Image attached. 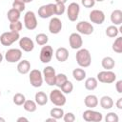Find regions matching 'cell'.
Masks as SVG:
<instances>
[{"label": "cell", "instance_id": "42", "mask_svg": "<svg viewBox=\"0 0 122 122\" xmlns=\"http://www.w3.org/2000/svg\"><path fill=\"white\" fill-rule=\"evenodd\" d=\"M115 89L118 93H122V80H118L115 83Z\"/></svg>", "mask_w": 122, "mask_h": 122}, {"label": "cell", "instance_id": "46", "mask_svg": "<svg viewBox=\"0 0 122 122\" xmlns=\"http://www.w3.org/2000/svg\"><path fill=\"white\" fill-rule=\"evenodd\" d=\"M46 121H52V122H56V119H54L53 117H51V118H47Z\"/></svg>", "mask_w": 122, "mask_h": 122}, {"label": "cell", "instance_id": "1", "mask_svg": "<svg viewBox=\"0 0 122 122\" xmlns=\"http://www.w3.org/2000/svg\"><path fill=\"white\" fill-rule=\"evenodd\" d=\"M76 62L81 68H88L92 64V55L90 53V51L87 49L80 48L75 55Z\"/></svg>", "mask_w": 122, "mask_h": 122}, {"label": "cell", "instance_id": "16", "mask_svg": "<svg viewBox=\"0 0 122 122\" xmlns=\"http://www.w3.org/2000/svg\"><path fill=\"white\" fill-rule=\"evenodd\" d=\"M62 30V22L58 17L51 18L49 22V31L51 34H58Z\"/></svg>", "mask_w": 122, "mask_h": 122}, {"label": "cell", "instance_id": "48", "mask_svg": "<svg viewBox=\"0 0 122 122\" xmlns=\"http://www.w3.org/2000/svg\"><path fill=\"white\" fill-rule=\"evenodd\" d=\"M33 0H24V2L25 3H30V2H32Z\"/></svg>", "mask_w": 122, "mask_h": 122}, {"label": "cell", "instance_id": "41", "mask_svg": "<svg viewBox=\"0 0 122 122\" xmlns=\"http://www.w3.org/2000/svg\"><path fill=\"white\" fill-rule=\"evenodd\" d=\"M81 3L82 5L87 8V9H90V8H92L95 4V1L94 0H81Z\"/></svg>", "mask_w": 122, "mask_h": 122}, {"label": "cell", "instance_id": "19", "mask_svg": "<svg viewBox=\"0 0 122 122\" xmlns=\"http://www.w3.org/2000/svg\"><path fill=\"white\" fill-rule=\"evenodd\" d=\"M55 57L59 62H65L69 58V51L64 47H60L55 51Z\"/></svg>", "mask_w": 122, "mask_h": 122}, {"label": "cell", "instance_id": "18", "mask_svg": "<svg viewBox=\"0 0 122 122\" xmlns=\"http://www.w3.org/2000/svg\"><path fill=\"white\" fill-rule=\"evenodd\" d=\"M98 103H99V100H98L97 96L94 94H89L84 99V104L89 109H93V108L97 107Z\"/></svg>", "mask_w": 122, "mask_h": 122}, {"label": "cell", "instance_id": "27", "mask_svg": "<svg viewBox=\"0 0 122 122\" xmlns=\"http://www.w3.org/2000/svg\"><path fill=\"white\" fill-rule=\"evenodd\" d=\"M72 76L76 81H82L86 78V71L81 68H76L72 71Z\"/></svg>", "mask_w": 122, "mask_h": 122}, {"label": "cell", "instance_id": "14", "mask_svg": "<svg viewBox=\"0 0 122 122\" xmlns=\"http://www.w3.org/2000/svg\"><path fill=\"white\" fill-rule=\"evenodd\" d=\"M69 43L71 49L73 50H79L80 48H82L83 45V39L81 37V35L77 32H72L70 37H69Z\"/></svg>", "mask_w": 122, "mask_h": 122}, {"label": "cell", "instance_id": "26", "mask_svg": "<svg viewBox=\"0 0 122 122\" xmlns=\"http://www.w3.org/2000/svg\"><path fill=\"white\" fill-rule=\"evenodd\" d=\"M84 85H85V88L88 91H93V90H95L97 88L98 80L95 77H89V78L86 79Z\"/></svg>", "mask_w": 122, "mask_h": 122}, {"label": "cell", "instance_id": "51", "mask_svg": "<svg viewBox=\"0 0 122 122\" xmlns=\"http://www.w3.org/2000/svg\"><path fill=\"white\" fill-rule=\"evenodd\" d=\"M0 95H1V92H0Z\"/></svg>", "mask_w": 122, "mask_h": 122}, {"label": "cell", "instance_id": "23", "mask_svg": "<svg viewBox=\"0 0 122 122\" xmlns=\"http://www.w3.org/2000/svg\"><path fill=\"white\" fill-rule=\"evenodd\" d=\"M111 21L114 26L121 25V23H122V10H114L111 13Z\"/></svg>", "mask_w": 122, "mask_h": 122}, {"label": "cell", "instance_id": "34", "mask_svg": "<svg viewBox=\"0 0 122 122\" xmlns=\"http://www.w3.org/2000/svg\"><path fill=\"white\" fill-rule=\"evenodd\" d=\"M10 31H13V32H19L20 30H22V28H23V24L21 21H15V22H10V26H9Z\"/></svg>", "mask_w": 122, "mask_h": 122}, {"label": "cell", "instance_id": "8", "mask_svg": "<svg viewBox=\"0 0 122 122\" xmlns=\"http://www.w3.org/2000/svg\"><path fill=\"white\" fill-rule=\"evenodd\" d=\"M82 117L87 122H100L103 119V114L99 112L89 109L83 112Z\"/></svg>", "mask_w": 122, "mask_h": 122}, {"label": "cell", "instance_id": "24", "mask_svg": "<svg viewBox=\"0 0 122 122\" xmlns=\"http://www.w3.org/2000/svg\"><path fill=\"white\" fill-rule=\"evenodd\" d=\"M101 65H102V68H103V69H105L106 71H110V70H112V69L114 68V66H115V61H114V59H113L112 57H111V56H106V57H104V58L102 59Z\"/></svg>", "mask_w": 122, "mask_h": 122}, {"label": "cell", "instance_id": "5", "mask_svg": "<svg viewBox=\"0 0 122 122\" xmlns=\"http://www.w3.org/2000/svg\"><path fill=\"white\" fill-rule=\"evenodd\" d=\"M37 19L35 16V13L31 10H29L24 15V25L27 30H32L37 28Z\"/></svg>", "mask_w": 122, "mask_h": 122}, {"label": "cell", "instance_id": "31", "mask_svg": "<svg viewBox=\"0 0 122 122\" xmlns=\"http://www.w3.org/2000/svg\"><path fill=\"white\" fill-rule=\"evenodd\" d=\"M60 89H61V92H62L63 93L69 94V93H71V92L73 91V84H72L71 81L67 80V81L60 87Z\"/></svg>", "mask_w": 122, "mask_h": 122}, {"label": "cell", "instance_id": "28", "mask_svg": "<svg viewBox=\"0 0 122 122\" xmlns=\"http://www.w3.org/2000/svg\"><path fill=\"white\" fill-rule=\"evenodd\" d=\"M23 108L29 112H33L37 109V104L34 100H26L23 104Z\"/></svg>", "mask_w": 122, "mask_h": 122}, {"label": "cell", "instance_id": "43", "mask_svg": "<svg viewBox=\"0 0 122 122\" xmlns=\"http://www.w3.org/2000/svg\"><path fill=\"white\" fill-rule=\"evenodd\" d=\"M115 105H116L117 109H119V110H122V98H121V97L117 99V101H116Z\"/></svg>", "mask_w": 122, "mask_h": 122}, {"label": "cell", "instance_id": "39", "mask_svg": "<svg viewBox=\"0 0 122 122\" xmlns=\"http://www.w3.org/2000/svg\"><path fill=\"white\" fill-rule=\"evenodd\" d=\"M119 117L115 112H109L105 116V121L106 122H118Z\"/></svg>", "mask_w": 122, "mask_h": 122}, {"label": "cell", "instance_id": "45", "mask_svg": "<svg viewBox=\"0 0 122 122\" xmlns=\"http://www.w3.org/2000/svg\"><path fill=\"white\" fill-rule=\"evenodd\" d=\"M55 1V3H61V4H65L68 0H54Z\"/></svg>", "mask_w": 122, "mask_h": 122}, {"label": "cell", "instance_id": "20", "mask_svg": "<svg viewBox=\"0 0 122 122\" xmlns=\"http://www.w3.org/2000/svg\"><path fill=\"white\" fill-rule=\"evenodd\" d=\"M30 71V63L24 59V60H21L18 64H17V71L21 74H27L29 73Z\"/></svg>", "mask_w": 122, "mask_h": 122}, {"label": "cell", "instance_id": "40", "mask_svg": "<svg viewBox=\"0 0 122 122\" xmlns=\"http://www.w3.org/2000/svg\"><path fill=\"white\" fill-rule=\"evenodd\" d=\"M63 120L65 122H73L75 121V115L72 112H67L63 115Z\"/></svg>", "mask_w": 122, "mask_h": 122}, {"label": "cell", "instance_id": "33", "mask_svg": "<svg viewBox=\"0 0 122 122\" xmlns=\"http://www.w3.org/2000/svg\"><path fill=\"white\" fill-rule=\"evenodd\" d=\"M12 100H13V103H14L15 105H17V106H22V105L24 104V102L26 101V97H25V95H24L23 93L17 92V93H15V94L13 95Z\"/></svg>", "mask_w": 122, "mask_h": 122}, {"label": "cell", "instance_id": "11", "mask_svg": "<svg viewBox=\"0 0 122 122\" xmlns=\"http://www.w3.org/2000/svg\"><path fill=\"white\" fill-rule=\"evenodd\" d=\"M54 15V4L50 3L47 5H43L38 9V16L40 18L46 19Z\"/></svg>", "mask_w": 122, "mask_h": 122}, {"label": "cell", "instance_id": "30", "mask_svg": "<svg viewBox=\"0 0 122 122\" xmlns=\"http://www.w3.org/2000/svg\"><path fill=\"white\" fill-rule=\"evenodd\" d=\"M106 35L108 36V37H110V38H114V37H116L117 35H118V33H119V30H118V28L116 27V26H114V25H112V26H109L107 29H106Z\"/></svg>", "mask_w": 122, "mask_h": 122}, {"label": "cell", "instance_id": "50", "mask_svg": "<svg viewBox=\"0 0 122 122\" xmlns=\"http://www.w3.org/2000/svg\"><path fill=\"white\" fill-rule=\"evenodd\" d=\"M94 1H97V2H103L104 0H94Z\"/></svg>", "mask_w": 122, "mask_h": 122}, {"label": "cell", "instance_id": "13", "mask_svg": "<svg viewBox=\"0 0 122 122\" xmlns=\"http://www.w3.org/2000/svg\"><path fill=\"white\" fill-rule=\"evenodd\" d=\"M76 30L84 35H90L93 32V26L87 21H80L76 25Z\"/></svg>", "mask_w": 122, "mask_h": 122}, {"label": "cell", "instance_id": "2", "mask_svg": "<svg viewBox=\"0 0 122 122\" xmlns=\"http://www.w3.org/2000/svg\"><path fill=\"white\" fill-rule=\"evenodd\" d=\"M49 99L57 107H62L66 104V96L59 89H53L49 95Z\"/></svg>", "mask_w": 122, "mask_h": 122}, {"label": "cell", "instance_id": "12", "mask_svg": "<svg viewBox=\"0 0 122 122\" xmlns=\"http://www.w3.org/2000/svg\"><path fill=\"white\" fill-rule=\"evenodd\" d=\"M79 11H80L79 4L76 2L71 3L69 5V7L67 8V16H68L69 20L71 22L76 21L78 18V15H79Z\"/></svg>", "mask_w": 122, "mask_h": 122}, {"label": "cell", "instance_id": "35", "mask_svg": "<svg viewBox=\"0 0 122 122\" xmlns=\"http://www.w3.org/2000/svg\"><path fill=\"white\" fill-rule=\"evenodd\" d=\"M112 51L116 53L122 52V37H117L112 43Z\"/></svg>", "mask_w": 122, "mask_h": 122}, {"label": "cell", "instance_id": "7", "mask_svg": "<svg viewBox=\"0 0 122 122\" xmlns=\"http://www.w3.org/2000/svg\"><path fill=\"white\" fill-rule=\"evenodd\" d=\"M43 79L49 86H54L55 85V70L51 66H47L43 70Z\"/></svg>", "mask_w": 122, "mask_h": 122}, {"label": "cell", "instance_id": "4", "mask_svg": "<svg viewBox=\"0 0 122 122\" xmlns=\"http://www.w3.org/2000/svg\"><path fill=\"white\" fill-rule=\"evenodd\" d=\"M29 79H30V85L34 88H39L42 86L43 84V74L42 72L37 70V69H34V70H31L30 71V75H29Z\"/></svg>", "mask_w": 122, "mask_h": 122}, {"label": "cell", "instance_id": "6", "mask_svg": "<svg viewBox=\"0 0 122 122\" xmlns=\"http://www.w3.org/2000/svg\"><path fill=\"white\" fill-rule=\"evenodd\" d=\"M96 79L101 83L111 84L116 80V74L113 71H112L111 70L110 71H99L97 73Z\"/></svg>", "mask_w": 122, "mask_h": 122}, {"label": "cell", "instance_id": "17", "mask_svg": "<svg viewBox=\"0 0 122 122\" xmlns=\"http://www.w3.org/2000/svg\"><path fill=\"white\" fill-rule=\"evenodd\" d=\"M19 47L26 52H30L34 49V43L30 37H22L19 39Z\"/></svg>", "mask_w": 122, "mask_h": 122}, {"label": "cell", "instance_id": "47", "mask_svg": "<svg viewBox=\"0 0 122 122\" xmlns=\"http://www.w3.org/2000/svg\"><path fill=\"white\" fill-rule=\"evenodd\" d=\"M3 58H4V56H3V54H2L1 52H0V63H1L2 61H3Z\"/></svg>", "mask_w": 122, "mask_h": 122}, {"label": "cell", "instance_id": "37", "mask_svg": "<svg viewBox=\"0 0 122 122\" xmlns=\"http://www.w3.org/2000/svg\"><path fill=\"white\" fill-rule=\"evenodd\" d=\"M66 10L65 4L54 3V15H62Z\"/></svg>", "mask_w": 122, "mask_h": 122}, {"label": "cell", "instance_id": "25", "mask_svg": "<svg viewBox=\"0 0 122 122\" xmlns=\"http://www.w3.org/2000/svg\"><path fill=\"white\" fill-rule=\"evenodd\" d=\"M20 15H21V12L14 9V8H11L8 10V13H7V17L9 19L10 22H15V21H18L20 19Z\"/></svg>", "mask_w": 122, "mask_h": 122}, {"label": "cell", "instance_id": "32", "mask_svg": "<svg viewBox=\"0 0 122 122\" xmlns=\"http://www.w3.org/2000/svg\"><path fill=\"white\" fill-rule=\"evenodd\" d=\"M35 41L38 45L40 46H44V45H47L48 41H49V37L47 34L45 33H38L36 36H35Z\"/></svg>", "mask_w": 122, "mask_h": 122}, {"label": "cell", "instance_id": "10", "mask_svg": "<svg viewBox=\"0 0 122 122\" xmlns=\"http://www.w3.org/2000/svg\"><path fill=\"white\" fill-rule=\"evenodd\" d=\"M53 56V49L51 46L50 45H44L40 51V54H39V59L42 63L47 64L49 62L51 61V58Z\"/></svg>", "mask_w": 122, "mask_h": 122}, {"label": "cell", "instance_id": "3", "mask_svg": "<svg viewBox=\"0 0 122 122\" xmlns=\"http://www.w3.org/2000/svg\"><path fill=\"white\" fill-rule=\"evenodd\" d=\"M20 35L19 32L13 31H6L0 35V43L3 46H10L17 40H19Z\"/></svg>", "mask_w": 122, "mask_h": 122}, {"label": "cell", "instance_id": "49", "mask_svg": "<svg viewBox=\"0 0 122 122\" xmlns=\"http://www.w3.org/2000/svg\"><path fill=\"white\" fill-rule=\"evenodd\" d=\"M0 122H5V119L3 117H0Z\"/></svg>", "mask_w": 122, "mask_h": 122}, {"label": "cell", "instance_id": "38", "mask_svg": "<svg viewBox=\"0 0 122 122\" xmlns=\"http://www.w3.org/2000/svg\"><path fill=\"white\" fill-rule=\"evenodd\" d=\"M25 2H24V0H13V2H12V8H14V9H16V10H18L20 12H22V11H24L25 10Z\"/></svg>", "mask_w": 122, "mask_h": 122}, {"label": "cell", "instance_id": "36", "mask_svg": "<svg viewBox=\"0 0 122 122\" xmlns=\"http://www.w3.org/2000/svg\"><path fill=\"white\" fill-rule=\"evenodd\" d=\"M67 80H68V77H67V75L65 73H58V74H56V76H55V86H57L60 89V87Z\"/></svg>", "mask_w": 122, "mask_h": 122}, {"label": "cell", "instance_id": "15", "mask_svg": "<svg viewBox=\"0 0 122 122\" xmlns=\"http://www.w3.org/2000/svg\"><path fill=\"white\" fill-rule=\"evenodd\" d=\"M89 17L92 23H94L97 25H101L105 21V13L100 10H92L90 12Z\"/></svg>", "mask_w": 122, "mask_h": 122}, {"label": "cell", "instance_id": "29", "mask_svg": "<svg viewBox=\"0 0 122 122\" xmlns=\"http://www.w3.org/2000/svg\"><path fill=\"white\" fill-rule=\"evenodd\" d=\"M50 115H51V117H53L54 119L59 120V119H62V118H63L64 111H63L62 108H53V109L51 110Z\"/></svg>", "mask_w": 122, "mask_h": 122}, {"label": "cell", "instance_id": "9", "mask_svg": "<svg viewBox=\"0 0 122 122\" xmlns=\"http://www.w3.org/2000/svg\"><path fill=\"white\" fill-rule=\"evenodd\" d=\"M22 58V50L21 49H10L5 53V59L9 63H16Z\"/></svg>", "mask_w": 122, "mask_h": 122}, {"label": "cell", "instance_id": "22", "mask_svg": "<svg viewBox=\"0 0 122 122\" xmlns=\"http://www.w3.org/2000/svg\"><path fill=\"white\" fill-rule=\"evenodd\" d=\"M100 106L102 107V109L104 110H110L113 107V100L111 96H108V95H104L100 98Z\"/></svg>", "mask_w": 122, "mask_h": 122}, {"label": "cell", "instance_id": "44", "mask_svg": "<svg viewBox=\"0 0 122 122\" xmlns=\"http://www.w3.org/2000/svg\"><path fill=\"white\" fill-rule=\"evenodd\" d=\"M22 121H24V122H28V121H29V119H28V118H26V117H23V116H21V117L17 118V122H22Z\"/></svg>", "mask_w": 122, "mask_h": 122}, {"label": "cell", "instance_id": "21", "mask_svg": "<svg viewBox=\"0 0 122 122\" xmlns=\"http://www.w3.org/2000/svg\"><path fill=\"white\" fill-rule=\"evenodd\" d=\"M34 101L36 102L37 105L39 106H44L48 103L49 97L44 92H37L34 95Z\"/></svg>", "mask_w": 122, "mask_h": 122}]
</instances>
